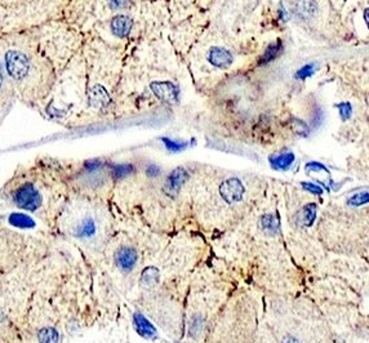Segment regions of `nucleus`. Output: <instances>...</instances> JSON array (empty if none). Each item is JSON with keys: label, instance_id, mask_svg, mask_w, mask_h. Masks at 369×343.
<instances>
[{"label": "nucleus", "instance_id": "1", "mask_svg": "<svg viewBox=\"0 0 369 343\" xmlns=\"http://www.w3.org/2000/svg\"><path fill=\"white\" fill-rule=\"evenodd\" d=\"M4 60H6L4 62H6L7 72L15 81H22L29 75L31 63L26 54L11 49L6 53Z\"/></svg>", "mask_w": 369, "mask_h": 343}, {"label": "nucleus", "instance_id": "2", "mask_svg": "<svg viewBox=\"0 0 369 343\" xmlns=\"http://www.w3.org/2000/svg\"><path fill=\"white\" fill-rule=\"evenodd\" d=\"M13 200L20 208L26 211H35L42 204V196L31 184H25L16 190Z\"/></svg>", "mask_w": 369, "mask_h": 343}, {"label": "nucleus", "instance_id": "3", "mask_svg": "<svg viewBox=\"0 0 369 343\" xmlns=\"http://www.w3.org/2000/svg\"><path fill=\"white\" fill-rule=\"evenodd\" d=\"M150 88H151L152 93L163 102L169 103V105L178 102V89L170 81H154Z\"/></svg>", "mask_w": 369, "mask_h": 343}, {"label": "nucleus", "instance_id": "4", "mask_svg": "<svg viewBox=\"0 0 369 343\" xmlns=\"http://www.w3.org/2000/svg\"><path fill=\"white\" fill-rule=\"evenodd\" d=\"M221 194L227 202L234 203L240 200L244 194V187H243L242 182L236 178H230L221 186Z\"/></svg>", "mask_w": 369, "mask_h": 343}, {"label": "nucleus", "instance_id": "5", "mask_svg": "<svg viewBox=\"0 0 369 343\" xmlns=\"http://www.w3.org/2000/svg\"><path fill=\"white\" fill-rule=\"evenodd\" d=\"M208 61L218 69H226L233 63V54L225 48H212L208 53Z\"/></svg>", "mask_w": 369, "mask_h": 343}, {"label": "nucleus", "instance_id": "6", "mask_svg": "<svg viewBox=\"0 0 369 343\" xmlns=\"http://www.w3.org/2000/svg\"><path fill=\"white\" fill-rule=\"evenodd\" d=\"M188 178V172L184 170L183 168H177L172 172L166 180V186L165 191L168 195L173 196L178 193V190L181 189V186L183 185V182Z\"/></svg>", "mask_w": 369, "mask_h": 343}, {"label": "nucleus", "instance_id": "7", "mask_svg": "<svg viewBox=\"0 0 369 343\" xmlns=\"http://www.w3.org/2000/svg\"><path fill=\"white\" fill-rule=\"evenodd\" d=\"M88 98H89V103H91L93 107L102 108L106 107L111 102V98H110L109 93L106 92V89L101 85H94L91 90H89V94H88Z\"/></svg>", "mask_w": 369, "mask_h": 343}, {"label": "nucleus", "instance_id": "8", "mask_svg": "<svg viewBox=\"0 0 369 343\" xmlns=\"http://www.w3.org/2000/svg\"><path fill=\"white\" fill-rule=\"evenodd\" d=\"M116 263L123 271H130L134 267L137 261V254L130 248H121L115 256Z\"/></svg>", "mask_w": 369, "mask_h": 343}, {"label": "nucleus", "instance_id": "9", "mask_svg": "<svg viewBox=\"0 0 369 343\" xmlns=\"http://www.w3.org/2000/svg\"><path fill=\"white\" fill-rule=\"evenodd\" d=\"M133 21L127 16H116L111 21V30L119 38H127L132 31Z\"/></svg>", "mask_w": 369, "mask_h": 343}, {"label": "nucleus", "instance_id": "10", "mask_svg": "<svg viewBox=\"0 0 369 343\" xmlns=\"http://www.w3.org/2000/svg\"><path fill=\"white\" fill-rule=\"evenodd\" d=\"M316 9H318V6L315 0H297L296 13L303 20L314 17Z\"/></svg>", "mask_w": 369, "mask_h": 343}, {"label": "nucleus", "instance_id": "11", "mask_svg": "<svg viewBox=\"0 0 369 343\" xmlns=\"http://www.w3.org/2000/svg\"><path fill=\"white\" fill-rule=\"evenodd\" d=\"M134 325H136L137 331L145 337H151L156 331L154 326L148 322V320L141 313H134Z\"/></svg>", "mask_w": 369, "mask_h": 343}, {"label": "nucleus", "instance_id": "12", "mask_svg": "<svg viewBox=\"0 0 369 343\" xmlns=\"http://www.w3.org/2000/svg\"><path fill=\"white\" fill-rule=\"evenodd\" d=\"M294 161V153L285 152L278 156L270 157V162H271L272 168L275 169H288L293 164Z\"/></svg>", "mask_w": 369, "mask_h": 343}, {"label": "nucleus", "instance_id": "13", "mask_svg": "<svg viewBox=\"0 0 369 343\" xmlns=\"http://www.w3.org/2000/svg\"><path fill=\"white\" fill-rule=\"evenodd\" d=\"M10 223L15 227L20 229H31L35 226V222L31 220L30 217L24 213H13L10 216Z\"/></svg>", "mask_w": 369, "mask_h": 343}, {"label": "nucleus", "instance_id": "14", "mask_svg": "<svg viewBox=\"0 0 369 343\" xmlns=\"http://www.w3.org/2000/svg\"><path fill=\"white\" fill-rule=\"evenodd\" d=\"M282 51H283V45L280 40L276 42L275 44H271L269 48L266 49V52L263 53L262 58H261V63H267V62H270V61L275 60L279 54L282 53Z\"/></svg>", "mask_w": 369, "mask_h": 343}, {"label": "nucleus", "instance_id": "15", "mask_svg": "<svg viewBox=\"0 0 369 343\" xmlns=\"http://www.w3.org/2000/svg\"><path fill=\"white\" fill-rule=\"evenodd\" d=\"M39 343H57L58 333L53 328H43L38 334Z\"/></svg>", "mask_w": 369, "mask_h": 343}, {"label": "nucleus", "instance_id": "16", "mask_svg": "<svg viewBox=\"0 0 369 343\" xmlns=\"http://www.w3.org/2000/svg\"><path fill=\"white\" fill-rule=\"evenodd\" d=\"M369 203V191H361L355 195L351 196L347 200V204L350 207H360V205L368 204Z\"/></svg>", "mask_w": 369, "mask_h": 343}, {"label": "nucleus", "instance_id": "17", "mask_svg": "<svg viewBox=\"0 0 369 343\" xmlns=\"http://www.w3.org/2000/svg\"><path fill=\"white\" fill-rule=\"evenodd\" d=\"M315 216H316V205L309 204L303 208L302 211V222L305 226H311L314 223Z\"/></svg>", "mask_w": 369, "mask_h": 343}, {"label": "nucleus", "instance_id": "18", "mask_svg": "<svg viewBox=\"0 0 369 343\" xmlns=\"http://www.w3.org/2000/svg\"><path fill=\"white\" fill-rule=\"evenodd\" d=\"M132 172H133V166L130 164H119V165L112 166V175L116 178L127 177Z\"/></svg>", "mask_w": 369, "mask_h": 343}, {"label": "nucleus", "instance_id": "19", "mask_svg": "<svg viewBox=\"0 0 369 343\" xmlns=\"http://www.w3.org/2000/svg\"><path fill=\"white\" fill-rule=\"evenodd\" d=\"M163 143L165 144V147L168 148V151L170 152H178V151H182L184 147H186V142H177V141H172L169 138H161Z\"/></svg>", "mask_w": 369, "mask_h": 343}, {"label": "nucleus", "instance_id": "20", "mask_svg": "<svg viewBox=\"0 0 369 343\" xmlns=\"http://www.w3.org/2000/svg\"><path fill=\"white\" fill-rule=\"evenodd\" d=\"M315 67H316V65H314V63H309V65H306V66H303L302 69H300L298 71H297L296 78L301 79V80L309 78V76H311L315 72Z\"/></svg>", "mask_w": 369, "mask_h": 343}, {"label": "nucleus", "instance_id": "21", "mask_svg": "<svg viewBox=\"0 0 369 343\" xmlns=\"http://www.w3.org/2000/svg\"><path fill=\"white\" fill-rule=\"evenodd\" d=\"M336 107L339 110V115H341V119L343 121L347 120L348 117L351 116V112H352V107H351V105L348 102L339 103V105H337Z\"/></svg>", "mask_w": 369, "mask_h": 343}, {"label": "nucleus", "instance_id": "22", "mask_svg": "<svg viewBox=\"0 0 369 343\" xmlns=\"http://www.w3.org/2000/svg\"><path fill=\"white\" fill-rule=\"evenodd\" d=\"M93 232H94L93 222H92V221H85V222L83 223L80 231H79V235H80V236H89V235H92Z\"/></svg>", "mask_w": 369, "mask_h": 343}, {"label": "nucleus", "instance_id": "23", "mask_svg": "<svg viewBox=\"0 0 369 343\" xmlns=\"http://www.w3.org/2000/svg\"><path fill=\"white\" fill-rule=\"evenodd\" d=\"M132 0H109V6L111 9L127 8Z\"/></svg>", "mask_w": 369, "mask_h": 343}, {"label": "nucleus", "instance_id": "24", "mask_svg": "<svg viewBox=\"0 0 369 343\" xmlns=\"http://www.w3.org/2000/svg\"><path fill=\"white\" fill-rule=\"evenodd\" d=\"M262 226L267 230H275L278 227V222H276V220H274L272 216H267L262 220Z\"/></svg>", "mask_w": 369, "mask_h": 343}, {"label": "nucleus", "instance_id": "25", "mask_svg": "<svg viewBox=\"0 0 369 343\" xmlns=\"http://www.w3.org/2000/svg\"><path fill=\"white\" fill-rule=\"evenodd\" d=\"M302 186L305 187L307 191H310V193L312 194H316V195H320V194H323V189L321 187H319L318 185H314V184H302Z\"/></svg>", "mask_w": 369, "mask_h": 343}, {"label": "nucleus", "instance_id": "26", "mask_svg": "<svg viewBox=\"0 0 369 343\" xmlns=\"http://www.w3.org/2000/svg\"><path fill=\"white\" fill-rule=\"evenodd\" d=\"M100 165H101L100 160H92V161H88L87 164H85V168H88L89 170H93V169L100 168Z\"/></svg>", "mask_w": 369, "mask_h": 343}, {"label": "nucleus", "instance_id": "27", "mask_svg": "<svg viewBox=\"0 0 369 343\" xmlns=\"http://www.w3.org/2000/svg\"><path fill=\"white\" fill-rule=\"evenodd\" d=\"M159 172H160V169L157 168V166L151 165V166H148L147 175L148 176H157V175H159Z\"/></svg>", "mask_w": 369, "mask_h": 343}, {"label": "nucleus", "instance_id": "28", "mask_svg": "<svg viewBox=\"0 0 369 343\" xmlns=\"http://www.w3.org/2000/svg\"><path fill=\"white\" fill-rule=\"evenodd\" d=\"M3 84H4V74L3 69H2V65H0V89H2Z\"/></svg>", "mask_w": 369, "mask_h": 343}, {"label": "nucleus", "instance_id": "29", "mask_svg": "<svg viewBox=\"0 0 369 343\" xmlns=\"http://www.w3.org/2000/svg\"><path fill=\"white\" fill-rule=\"evenodd\" d=\"M364 18H365L366 26H368V29H369V8L365 9V12H364Z\"/></svg>", "mask_w": 369, "mask_h": 343}, {"label": "nucleus", "instance_id": "30", "mask_svg": "<svg viewBox=\"0 0 369 343\" xmlns=\"http://www.w3.org/2000/svg\"><path fill=\"white\" fill-rule=\"evenodd\" d=\"M283 343H298V342H297V340L294 339V338L288 337V338H285L284 340H283Z\"/></svg>", "mask_w": 369, "mask_h": 343}]
</instances>
